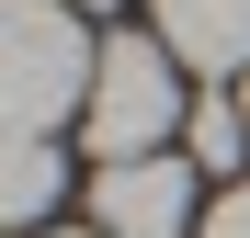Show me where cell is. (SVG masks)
<instances>
[{"label":"cell","mask_w":250,"mask_h":238,"mask_svg":"<svg viewBox=\"0 0 250 238\" xmlns=\"http://www.w3.org/2000/svg\"><path fill=\"white\" fill-rule=\"evenodd\" d=\"M171 68H182V57L159 46V34H114V46H103L91 102H80V136H91V159H103V170H114V159H159V136L193 113Z\"/></svg>","instance_id":"2"},{"label":"cell","mask_w":250,"mask_h":238,"mask_svg":"<svg viewBox=\"0 0 250 238\" xmlns=\"http://www.w3.org/2000/svg\"><path fill=\"white\" fill-rule=\"evenodd\" d=\"M57 193H68V170L46 136H0V227H46Z\"/></svg>","instance_id":"5"},{"label":"cell","mask_w":250,"mask_h":238,"mask_svg":"<svg viewBox=\"0 0 250 238\" xmlns=\"http://www.w3.org/2000/svg\"><path fill=\"white\" fill-rule=\"evenodd\" d=\"M182 159H193V170H239V159H250V125H239V91H205V102L182 113Z\"/></svg>","instance_id":"6"},{"label":"cell","mask_w":250,"mask_h":238,"mask_svg":"<svg viewBox=\"0 0 250 238\" xmlns=\"http://www.w3.org/2000/svg\"><path fill=\"white\" fill-rule=\"evenodd\" d=\"M159 46L205 79H250V0H159Z\"/></svg>","instance_id":"4"},{"label":"cell","mask_w":250,"mask_h":238,"mask_svg":"<svg viewBox=\"0 0 250 238\" xmlns=\"http://www.w3.org/2000/svg\"><path fill=\"white\" fill-rule=\"evenodd\" d=\"M68 12H114V0H68Z\"/></svg>","instance_id":"8"},{"label":"cell","mask_w":250,"mask_h":238,"mask_svg":"<svg viewBox=\"0 0 250 238\" xmlns=\"http://www.w3.org/2000/svg\"><path fill=\"white\" fill-rule=\"evenodd\" d=\"M103 238H182L193 227V159H114L91 182Z\"/></svg>","instance_id":"3"},{"label":"cell","mask_w":250,"mask_h":238,"mask_svg":"<svg viewBox=\"0 0 250 238\" xmlns=\"http://www.w3.org/2000/svg\"><path fill=\"white\" fill-rule=\"evenodd\" d=\"M103 46L80 34L68 0H0V136H46L57 113L91 102Z\"/></svg>","instance_id":"1"},{"label":"cell","mask_w":250,"mask_h":238,"mask_svg":"<svg viewBox=\"0 0 250 238\" xmlns=\"http://www.w3.org/2000/svg\"><path fill=\"white\" fill-rule=\"evenodd\" d=\"M239 125H250V79H239Z\"/></svg>","instance_id":"9"},{"label":"cell","mask_w":250,"mask_h":238,"mask_svg":"<svg viewBox=\"0 0 250 238\" xmlns=\"http://www.w3.org/2000/svg\"><path fill=\"white\" fill-rule=\"evenodd\" d=\"M205 238H250V182H239V193H216V216H205Z\"/></svg>","instance_id":"7"},{"label":"cell","mask_w":250,"mask_h":238,"mask_svg":"<svg viewBox=\"0 0 250 238\" xmlns=\"http://www.w3.org/2000/svg\"><path fill=\"white\" fill-rule=\"evenodd\" d=\"M91 238H103V227H91Z\"/></svg>","instance_id":"10"}]
</instances>
